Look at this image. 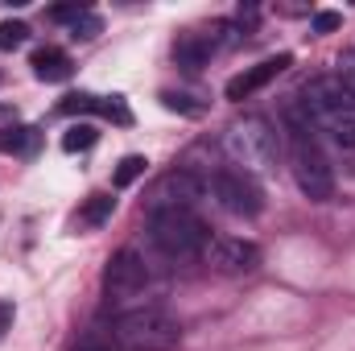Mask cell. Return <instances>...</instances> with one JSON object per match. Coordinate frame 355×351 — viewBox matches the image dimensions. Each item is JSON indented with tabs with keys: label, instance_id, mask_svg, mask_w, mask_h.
Wrapping results in <instances>:
<instances>
[{
	"label": "cell",
	"instance_id": "cell-1",
	"mask_svg": "<svg viewBox=\"0 0 355 351\" xmlns=\"http://www.w3.org/2000/svg\"><path fill=\"white\" fill-rule=\"evenodd\" d=\"M306 116L339 149H355V91L339 75H318L306 83Z\"/></svg>",
	"mask_w": 355,
	"mask_h": 351
},
{
	"label": "cell",
	"instance_id": "cell-2",
	"mask_svg": "<svg viewBox=\"0 0 355 351\" xmlns=\"http://www.w3.org/2000/svg\"><path fill=\"white\" fill-rule=\"evenodd\" d=\"M223 149H227V157L244 174H272L277 170V157H281L277 128L268 120H261V116H248V120L232 124L223 132Z\"/></svg>",
	"mask_w": 355,
	"mask_h": 351
},
{
	"label": "cell",
	"instance_id": "cell-3",
	"mask_svg": "<svg viewBox=\"0 0 355 351\" xmlns=\"http://www.w3.org/2000/svg\"><path fill=\"white\" fill-rule=\"evenodd\" d=\"M116 343L124 351H174L182 343V327L162 306H137L116 318Z\"/></svg>",
	"mask_w": 355,
	"mask_h": 351
},
{
	"label": "cell",
	"instance_id": "cell-4",
	"mask_svg": "<svg viewBox=\"0 0 355 351\" xmlns=\"http://www.w3.org/2000/svg\"><path fill=\"white\" fill-rule=\"evenodd\" d=\"M310 132H314V124H306L302 112H293V178L310 203H327L335 194V174Z\"/></svg>",
	"mask_w": 355,
	"mask_h": 351
},
{
	"label": "cell",
	"instance_id": "cell-5",
	"mask_svg": "<svg viewBox=\"0 0 355 351\" xmlns=\"http://www.w3.org/2000/svg\"><path fill=\"white\" fill-rule=\"evenodd\" d=\"M149 232H153V244L170 257H198L211 244V232L194 211H153Z\"/></svg>",
	"mask_w": 355,
	"mask_h": 351
},
{
	"label": "cell",
	"instance_id": "cell-6",
	"mask_svg": "<svg viewBox=\"0 0 355 351\" xmlns=\"http://www.w3.org/2000/svg\"><path fill=\"white\" fill-rule=\"evenodd\" d=\"M211 194L227 215H240V219H252V215L265 211V190L244 170H219L211 178Z\"/></svg>",
	"mask_w": 355,
	"mask_h": 351
},
{
	"label": "cell",
	"instance_id": "cell-7",
	"mask_svg": "<svg viewBox=\"0 0 355 351\" xmlns=\"http://www.w3.org/2000/svg\"><path fill=\"white\" fill-rule=\"evenodd\" d=\"M103 289H107V298L112 302H132V298H141L145 289H149V264L141 261L132 248H120L107 268H103Z\"/></svg>",
	"mask_w": 355,
	"mask_h": 351
},
{
	"label": "cell",
	"instance_id": "cell-8",
	"mask_svg": "<svg viewBox=\"0 0 355 351\" xmlns=\"http://www.w3.org/2000/svg\"><path fill=\"white\" fill-rule=\"evenodd\" d=\"M198 203H202V182L190 170L166 174L153 190V211H194Z\"/></svg>",
	"mask_w": 355,
	"mask_h": 351
},
{
	"label": "cell",
	"instance_id": "cell-9",
	"mask_svg": "<svg viewBox=\"0 0 355 351\" xmlns=\"http://www.w3.org/2000/svg\"><path fill=\"white\" fill-rule=\"evenodd\" d=\"M207 261L219 273H252V268H261V248L240 236H219L207 244Z\"/></svg>",
	"mask_w": 355,
	"mask_h": 351
},
{
	"label": "cell",
	"instance_id": "cell-10",
	"mask_svg": "<svg viewBox=\"0 0 355 351\" xmlns=\"http://www.w3.org/2000/svg\"><path fill=\"white\" fill-rule=\"evenodd\" d=\"M289 62H293L289 54H277V58H265V62H257V67H248V71H240L236 79H227V87H223V95L240 103V99H248V95H257L261 87H268V83H272V79H277V75H281V71H285Z\"/></svg>",
	"mask_w": 355,
	"mask_h": 351
},
{
	"label": "cell",
	"instance_id": "cell-11",
	"mask_svg": "<svg viewBox=\"0 0 355 351\" xmlns=\"http://www.w3.org/2000/svg\"><path fill=\"white\" fill-rule=\"evenodd\" d=\"M29 67H33V75L42 79V83H67L71 79V58H67V50H58V46H42L33 58H29Z\"/></svg>",
	"mask_w": 355,
	"mask_h": 351
},
{
	"label": "cell",
	"instance_id": "cell-12",
	"mask_svg": "<svg viewBox=\"0 0 355 351\" xmlns=\"http://www.w3.org/2000/svg\"><path fill=\"white\" fill-rule=\"evenodd\" d=\"M211 54H215V37H207V33H182V37L174 42V62L186 67V71L207 67Z\"/></svg>",
	"mask_w": 355,
	"mask_h": 351
},
{
	"label": "cell",
	"instance_id": "cell-13",
	"mask_svg": "<svg viewBox=\"0 0 355 351\" xmlns=\"http://www.w3.org/2000/svg\"><path fill=\"white\" fill-rule=\"evenodd\" d=\"M37 145H42V132L33 128V124H12V128H0V149L4 153H37Z\"/></svg>",
	"mask_w": 355,
	"mask_h": 351
},
{
	"label": "cell",
	"instance_id": "cell-14",
	"mask_svg": "<svg viewBox=\"0 0 355 351\" xmlns=\"http://www.w3.org/2000/svg\"><path fill=\"white\" fill-rule=\"evenodd\" d=\"M145 170H149V162H145L141 153H128V157H120V166L112 170V186L124 190V186H132L137 178H145Z\"/></svg>",
	"mask_w": 355,
	"mask_h": 351
},
{
	"label": "cell",
	"instance_id": "cell-15",
	"mask_svg": "<svg viewBox=\"0 0 355 351\" xmlns=\"http://www.w3.org/2000/svg\"><path fill=\"white\" fill-rule=\"evenodd\" d=\"M95 141H99V128L95 124H71L67 137H62V149L67 153H87V149H95Z\"/></svg>",
	"mask_w": 355,
	"mask_h": 351
},
{
	"label": "cell",
	"instance_id": "cell-16",
	"mask_svg": "<svg viewBox=\"0 0 355 351\" xmlns=\"http://www.w3.org/2000/svg\"><path fill=\"white\" fill-rule=\"evenodd\" d=\"M112 211H116V198H112V194H91L87 203H83V215H79V219H83L87 228H99L103 219H112Z\"/></svg>",
	"mask_w": 355,
	"mask_h": 351
},
{
	"label": "cell",
	"instance_id": "cell-17",
	"mask_svg": "<svg viewBox=\"0 0 355 351\" xmlns=\"http://www.w3.org/2000/svg\"><path fill=\"white\" fill-rule=\"evenodd\" d=\"M95 116H103V120H112V124H132V112H128L124 95H103Z\"/></svg>",
	"mask_w": 355,
	"mask_h": 351
},
{
	"label": "cell",
	"instance_id": "cell-18",
	"mask_svg": "<svg viewBox=\"0 0 355 351\" xmlns=\"http://www.w3.org/2000/svg\"><path fill=\"white\" fill-rule=\"evenodd\" d=\"M58 112H62V116H87V112H99V95H87V91L67 95V99L58 103Z\"/></svg>",
	"mask_w": 355,
	"mask_h": 351
},
{
	"label": "cell",
	"instance_id": "cell-19",
	"mask_svg": "<svg viewBox=\"0 0 355 351\" xmlns=\"http://www.w3.org/2000/svg\"><path fill=\"white\" fill-rule=\"evenodd\" d=\"M29 42V25L25 21H0V50H17Z\"/></svg>",
	"mask_w": 355,
	"mask_h": 351
},
{
	"label": "cell",
	"instance_id": "cell-20",
	"mask_svg": "<svg viewBox=\"0 0 355 351\" xmlns=\"http://www.w3.org/2000/svg\"><path fill=\"white\" fill-rule=\"evenodd\" d=\"M162 103L170 112H182V116H202L207 103H194V95H178V91H162Z\"/></svg>",
	"mask_w": 355,
	"mask_h": 351
},
{
	"label": "cell",
	"instance_id": "cell-21",
	"mask_svg": "<svg viewBox=\"0 0 355 351\" xmlns=\"http://www.w3.org/2000/svg\"><path fill=\"white\" fill-rule=\"evenodd\" d=\"M75 351H124L116 343V335H103V331H87L83 339H79V348Z\"/></svg>",
	"mask_w": 355,
	"mask_h": 351
},
{
	"label": "cell",
	"instance_id": "cell-22",
	"mask_svg": "<svg viewBox=\"0 0 355 351\" xmlns=\"http://www.w3.org/2000/svg\"><path fill=\"white\" fill-rule=\"evenodd\" d=\"M99 29H103V21H99V17H95V12L87 8V12H83V17H79L75 25H71V37H75V42H91V37H95Z\"/></svg>",
	"mask_w": 355,
	"mask_h": 351
},
{
	"label": "cell",
	"instance_id": "cell-23",
	"mask_svg": "<svg viewBox=\"0 0 355 351\" xmlns=\"http://www.w3.org/2000/svg\"><path fill=\"white\" fill-rule=\"evenodd\" d=\"M339 25H343V17H339V12H331V8L314 12V33H335Z\"/></svg>",
	"mask_w": 355,
	"mask_h": 351
},
{
	"label": "cell",
	"instance_id": "cell-24",
	"mask_svg": "<svg viewBox=\"0 0 355 351\" xmlns=\"http://www.w3.org/2000/svg\"><path fill=\"white\" fill-rule=\"evenodd\" d=\"M83 12H87L83 4H62V8H50V17H54V21H71V25H75Z\"/></svg>",
	"mask_w": 355,
	"mask_h": 351
},
{
	"label": "cell",
	"instance_id": "cell-25",
	"mask_svg": "<svg viewBox=\"0 0 355 351\" xmlns=\"http://www.w3.org/2000/svg\"><path fill=\"white\" fill-rule=\"evenodd\" d=\"M339 79H343V83H347V87L355 91V50L339 58Z\"/></svg>",
	"mask_w": 355,
	"mask_h": 351
},
{
	"label": "cell",
	"instance_id": "cell-26",
	"mask_svg": "<svg viewBox=\"0 0 355 351\" xmlns=\"http://www.w3.org/2000/svg\"><path fill=\"white\" fill-rule=\"evenodd\" d=\"M12 314H17V310H12V302H4V298H0V339H4V335H8V327H12Z\"/></svg>",
	"mask_w": 355,
	"mask_h": 351
}]
</instances>
